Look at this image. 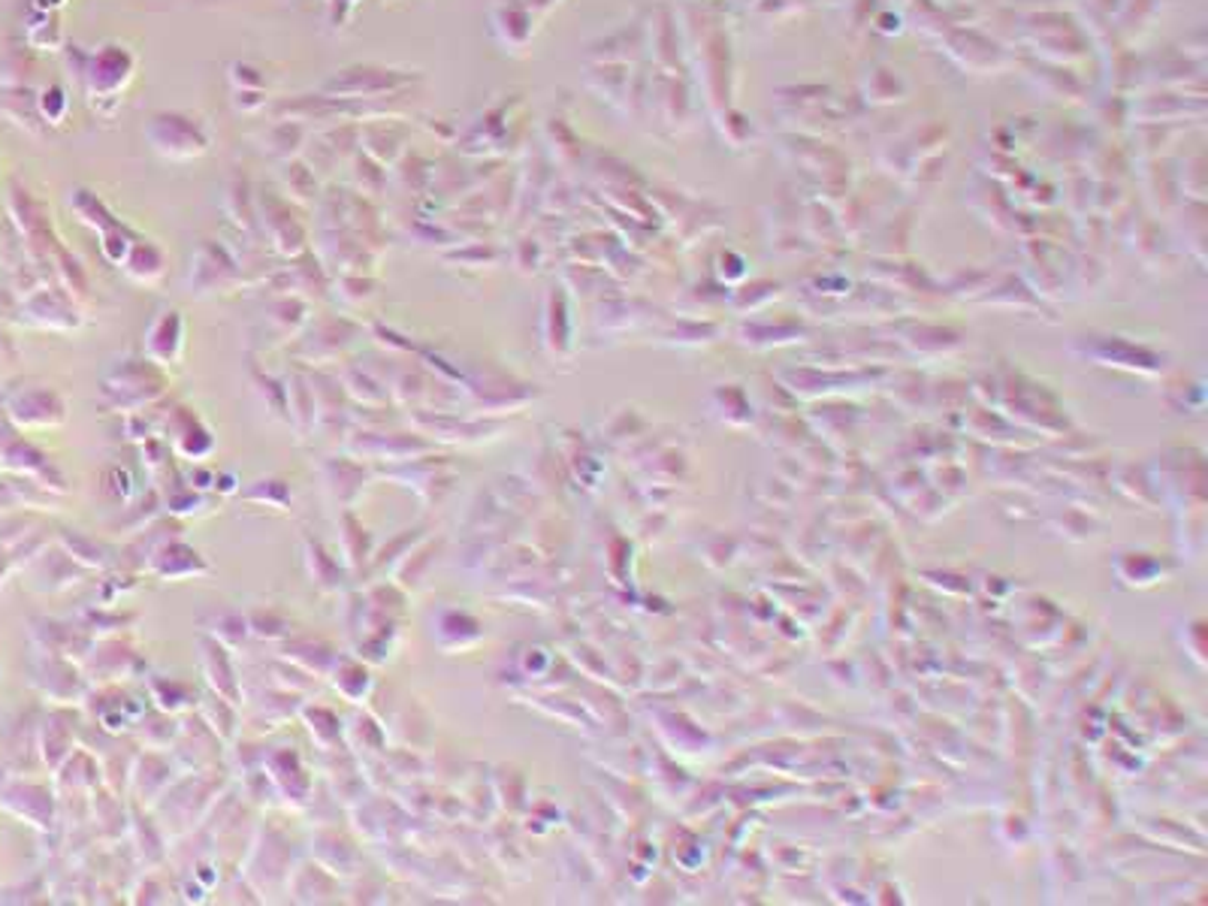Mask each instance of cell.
I'll return each instance as SVG.
<instances>
[{"label": "cell", "instance_id": "1", "mask_svg": "<svg viewBox=\"0 0 1208 906\" xmlns=\"http://www.w3.org/2000/svg\"><path fill=\"white\" fill-rule=\"evenodd\" d=\"M12 421L24 423V426H54L67 417V405L52 390H24L19 393V400L10 405Z\"/></svg>", "mask_w": 1208, "mask_h": 906}, {"label": "cell", "instance_id": "2", "mask_svg": "<svg viewBox=\"0 0 1208 906\" xmlns=\"http://www.w3.org/2000/svg\"><path fill=\"white\" fill-rule=\"evenodd\" d=\"M203 668L205 680L212 683L215 695H224L230 698V704H239V689H236V674H233V665H230V656L226 650H221L215 641H205L203 644Z\"/></svg>", "mask_w": 1208, "mask_h": 906}]
</instances>
